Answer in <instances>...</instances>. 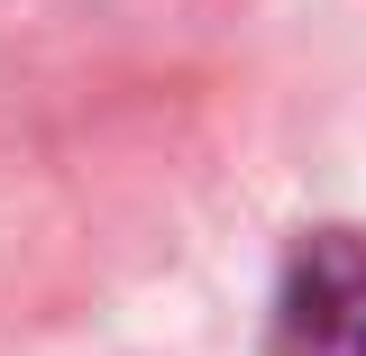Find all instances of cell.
Segmentation results:
<instances>
[{
	"label": "cell",
	"instance_id": "1",
	"mask_svg": "<svg viewBox=\"0 0 366 356\" xmlns=\"http://www.w3.org/2000/svg\"><path fill=\"white\" fill-rule=\"evenodd\" d=\"M274 356H366V238L357 228H320L284 265Z\"/></svg>",
	"mask_w": 366,
	"mask_h": 356
}]
</instances>
